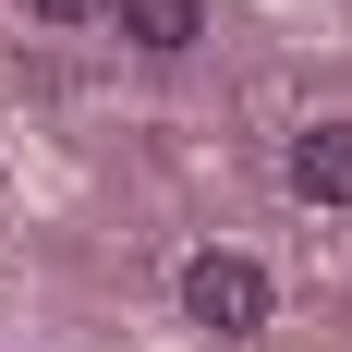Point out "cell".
Instances as JSON below:
<instances>
[{
	"instance_id": "obj_4",
	"label": "cell",
	"mask_w": 352,
	"mask_h": 352,
	"mask_svg": "<svg viewBox=\"0 0 352 352\" xmlns=\"http://www.w3.org/2000/svg\"><path fill=\"white\" fill-rule=\"evenodd\" d=\"M36 12H49V25H85V12H109V0H36Z\"/></svg>"
},
{
	"instance_id": "obj_1",
	"label": "cell",
	"mask_w": 352,
	"mask_h": 352,
	"mask_svg": "<svg viewBox=\"0 0 352 352\" xmlns=\"http://www.w3.org/2000/svg\"><path fill=\"white\" fill-rule=\"evenodd\" d=\"M182 316L219 328V340H255V328H267V267H255V255H195V267H182Z\"/></svg>"
},
{
	"instance_id": "obj_2",
	"label": "cell",
	"mask_w": 352,
	"mask_h": 352,
	"mask_svg": "<svg viewBox=\"0 0 352 352\" xmlns=\"http://www.w3.org/2000/svg\"><path fill=\"white\" fill-rule=\"evenodd\" d=\"M292 195H304V207H352V122L292 134Z\"/></svg>"
},
{
	"instance_id": "obj_3",
	"label": "cell",
	"mask_w": 352,
	"mask_h": 352,
	"mask_svg": "<svg viewBox=\"0 0 352 352\" xmlns=\"http://www.w3.org/2000/svg\"><path fill=\"white\" fill-rule=\"evenodd\" d=\"M109 12H122V36H134V49H195V36H207V12H195V0H109Z\"/></svg>"
}]
</instances>
